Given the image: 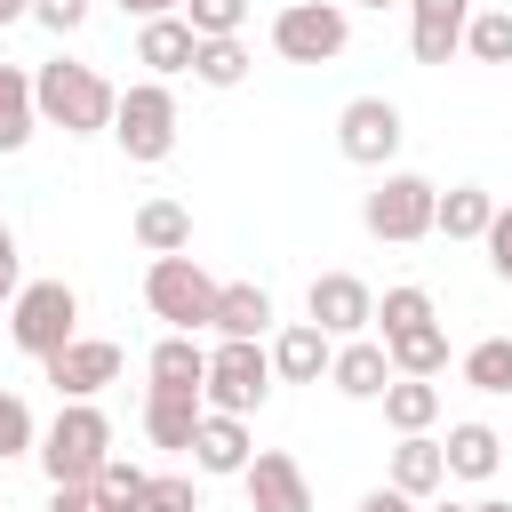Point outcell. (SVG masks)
<instances>
[{
	"mask_svg": "<svg viewBox=\"0 0 512 512\" xmlns=\"http://www.w3.org/2000/svg\"><path fill=\"white\" fill-rule=\"evenodd\" d=\"M112 104H120V88H112L96 64L48 56V64L32 72V120H40V128H64V136H104V128H112Z\"/></svg>",
	"mask_w": 512,
	"mask_h": 512,
	"instance_id": "obj_1",
	"label": "cell"
},
{
	"mask_svg": "<svg viewBox=\"0 0 512 512\" xmlns=\"http://www.w3.org/2000/svg\"><path fill=\"white\" fill-rule=\"evenodd\" d=\"M40 472H48V488H88L104 464H112V416L96 408V400H64L56 408V424L40 432Z\"/></svg>",
	"mask_w": 512,
	"mask_h": 512,
	"instance_id": "obj_2",
	"label": "cell"
},
{
	"mask_svg": "<svg viewBox=\"0 0 512 512\" xmlns=\"http://www.w3.org/2000/svg\"><path fill=\"white\" fill-rule=\"evenodd\" d=\"M72 336H80V296H72L64 280H24L16 304H8V344H16L24 360H48V352H64Z\"/></svg>",
	"mask_w": 512,
	"mask_h": 512,
	"instance_id": "obj_3",
	"label": "cell"
},
{
	"mask_svg": "<svg viewBox=\"0 0 512 512\" xmlns=\"http://www.w3.org/2000/svg\"><path fill=\"white\" fill-rule=\"evenodd\" d=\"M112 136H120V152H128L136 168L168 160V152H176V88H168V80H136V88H120V104H112Z\"/></svg>",
	"mask_w": 512,
	"mask_h": 512,
	"instance_id": "obj_4",
	"label": "cell"
},
{
	"mask_svg": "<svg viewBox=\"0 0 512 512\" xmlns=\"http://www.w3.org/2000/svg\"><path fill=\"white\" fill-rule=\"evenodd\" d=\"M432 200H440V184H432V176H416V168H384V176H376V192L360 200V224H368L376 240L408 248V240H424V232H432Z\"/></svg>",
	"mask_w": 512,
	"mask_h": 512,
	"instance_id": "obj_5",
	"label": "cell"
},
{
	"mask_svg": "<svg viewBox=\"0 0 512 512\" xmlns=\"http://www.w3.org/2000/svg\"><path fill=\"white\" fill-rule=\"evenodd\" d=\"M144 304H152V320H168V336H200L208 312H216V280L192 264V248H184V256H152Z\"/></svg>",
	"mask_w": 512,
	"mask_h": 512,
	"instance_id": "obj_6",
	"label": "cell"
},
{
	"mask_svg": "<svg viewBox=\"0 0 512 512\" xmlns=\"http://www.w3.org/2000/svg\"><path fill=\"white\" fill-rule=\"evenodd\" d=\"M272 400V352L264 344H216L208 376H200V408L216 416H256Z\"/></svg>",
	"mask_w": 512,
	"mask_h": 512,
	"instance_id": "obj_7",
	"label": "cell"
},
{
	"mask_svg": "<svg viewBox=\"0 0 512 512\" xmlns=\"http://www.w3.org/2000/svg\"><path fill=\"white\" fill-rule=\"evenodd\" d=\"M272 48H280L288 64H336V56L352 48V16H344L336 0H288V8L272 16Z\"/></svg>",
	"mask_w": 512,
	"mask_h": 512,
	"instance_id": "obj_8",
	"label": "cell"
},
{
	"mask_svg": "<svg viewBox=\"0 0 512 512\" xmlns=\"http://www.w3.org/2000/svg\"><path fill=\"white\" fill-rule=\"evenodd\" d=\"M400 136H408V128H400V104H392V96H352V104L336 112V152H344L352 168H376V176H384L392 152H400Z\"/></svg>",
	"mask_w": 512,
	"mask_h": 512,
	"instance_id": "obj_9",
	"label": "cell"
},
{
	"mask_svg": "<svg viewBox=\"0 0 512 512\" xmlns=\"http://www.w3.org/2000/svg\"><path fill=\"white\" fill-rule=\"evenodd\" d=\"M304 320L320 328V336H368L376 328V288L360 280V272H320L312 288H304Z\"/></svg>",
	"mask_w": 512,
	"mask_h": 512,
	"instance_id": "obj_10",
	"label": "cell"
},
{
	"mask_svg": "<svg viewBox=\"0 0 512 512\" xmlns=\"http://www.w3.org/2000/svg\"><path fill=\"white\" fill-rule=\"evenodd\" d=\"M40 376L56 384V400H96V392L120 376V344H112V336H72L64 352L40 360Z\"/></svg>",
	"mask_w": 512,
	"mask_h": 512,
	"instance_id": "obj_11",
	"label": "cell"
},
{
	"mask_svg": "<svg viewBox=\"0 0 512 512\" xmlns=\"http://www.w3.org/2000/svg\"><path fill=\"white\" fill-rule=\"evenodd\" d=\"M240 488H248V512H312V480L288 448H256Z\"/></svg>",
	"mask_w": 512,
	"mask_h": 512,
	"instance_id": "obj_12",
	"label": "cell"
},
{
	"mask_svg": "<svg viewBox=\"0 0 512 512\" xmlns=\"http://www.w3.org/2000/svg\"><path fill=\"white\" fill-rule=\"evenodd\" d=\"M192 472H208V480H240L248 472V456H256V440H248V416H200V432H192Z\"/></svg>",
	"mask_w": 512,
	"mask_h": 512,
	"instance_id": "obj_13",
	"label": "cell"
},
{
	"mask_svg": "<svg viewBox=\"0 0 512 512\" xmlns=\"http://www.w3.org/2000/svg\"><path fill=\"white\" fill-rule=\"evenodd\" d=\"M208 328H216L224 344H264V328H272V288H264V280H216Z\"/></svg>",
	"mask_w": 512,
	"mask_h": 512,
	"instance_id": "obj_14",
	"label": "cell"
},
{
	"mask_svg": "<svg viewBox=\"0 0 512 512\" xmlns=\"http://www.w3.org/2000/svg\"><path fill=\"white\" fill-rule=\"evenodd\" d=\"M272 384H328V360H336V336H320L312 320H288L272 344Z\"/></svg>",
	"mask_w": 512,
	"mask_h": 512,
	"instance_id": "obj_15",
	"label": "cell"
},
{
	"mask_svg": "<svg viewBox=\"0 0 512 512\" xmlns=\"http://www.w3.org/2000/svg\"><path fill=\"white\" fill-rule=\"evenodd\" d=\"M464 24H472V0H408V48H416V64H448L464 48Z\"/></svg>",
	"mask_w": 512,
	"mask_h": 512,
	"instance_id": "obj_16",
	"label": "cell"
},
{
	"mask_svg": "<svg viewBox=\"0 0 512 512\" xmlns=\"http://www.w3.org/2000/svg\"><path fill=\"white\" fill-rule=\"evenodd\" d=\"M328 384H336L344 400H376V392L392 384L384 344H376V336H344V344H336V360H328Z\"/></svg>",
	"mask_w": 512,
	"mask_h": 512,
	"instance_id": "obj_17",
	"label": "cell"
},
{
	"mask_svg": "<svg viewBox=\"0 0 512 512\" xmlns=\"http://www.w3.org/2000/svg\"><path fill=\"white\" fill-rule=\"evenodd\" d=\"M440 464H448V480H496V464H504V440H496V424H480V416L448 424V440H440Z\"/></svg>",
	"mask_w": 512,
	"mask_h": 512,
	"instance_id": "obj_18",
	"label": "cell"
},
{
	"mask_svg": "<svg viewBox=\"0 0 512 512\" xmlns=\"http://www.w3.org/2000/svg\"><path fill=\"white\" fill-rule=\"evenodd\" d=\"M192 24L184 16H152V24H136V64L152 72V80H176V72H192Z\"/></svg>",
	"mask_w": 512,
	"mask_h": 512,
	"instance_id": "obj_19",
	"label": "cell"
},
{
	"mask_svg": "<svg viewBox=\"0 0 512 512\" xmlns=\"http://www.w3.org/2000/svg\"><path fill=\"white\" fill-rule=\"evenodd\" d=\"M200 392H144V440L152 448H168V456H184L192 448V432H200Z\"/></svg>",
	"mask_w": 512,
	"mask_h": 512,
	"instance_id": "obj_20",
	"label": "cell"
},
{
	"mask_svg": "<svg viewBox=\"0 0 512 512\" xmlns=\"http://www.w3.org/2000/svg\"><path fill=\"white\" fill-rule=\"evenodd\" d=\"M384 488H400L408 504H424V496H440L448 488V464H440V440L432 432H408L400 448H392V480Z\"/></svg>",
	"mask_w": 512,
	"mask_h": 512,
	"instance_id": "obj_21",
	"label": "cell"
},
{
	"mask_svg": "<svg viewBox=\"0 0 512 512\" xmlns=\"http://www.w3.org/2000/svg\"><path fill=\"white\" fill-rule=\"evenodd\" d=\"M136 248H144V256H184V248H192V208L168 200V192H152V200L136 208Z\"/></svg>",
	"mask_w": 512,
	"mask_h": 512,
	"instance_id": "obj_22",
	"label": "cell"
},
{
	"mask_svg": "<svg viewBox=\"0 0 512 512\" xmlns=\"http://www.w3.org/2000/svg\"><path fill=\"white\" fill-rule=\"evenodd\" d=\"M376 344H384L392 376H440V368H448V328H440V320H416V328L376 336Z\"/></svg>",
	"mask_w": 512,
	"mask_h": 512,
	"instance_id": "obj_23",
	"label": "cell"
},
{
	"mask_svg": "<svg viewBox=\"0 0 512 512\" xmlns=\"http://www.w3.org/2000/svg\"><path fill=\"white\" fill-rule=\"evenodd\" d=\"M144 376H152V392H200V376H208V344H200V336H160L152 360H144Z\"/></svg>",
	"mask_w": 512,
	"mask_h": 512,
	"instance_id": "obj_24",
	"label": "cell"
},
{
	"mask_svg": "<svg viewBox=\"0 0 512 512\" xmlns=\"http://www.w3.org/2000/svg\"><path fill=\"white\" fill-rule=\"evenodd\" d=\"M376 400H384V424H392L400 440H408V432H432V424H440V384H432V376H392V384H384Z\"/></svg>",
	"mask_w": 512,
	"mask_h": 512,
	"instance_id": "obj_25",
	"label": "cell"
},
{
	"mask_svg": "<svg viewBox=\"0 0 512 512\" xmlns=\"http://www.w3.org/2000/svg\"><path fill=\"white\" fill-rule=\"evenodd\" d=\"M488 216H496V192H480V184H448V192L432 200V232H440V240H480Z\"/></svg>",
	"mask_w": 512,
	"mask_h": 512,
	"instance_id": "obj_26",
	"label": "cell"
},
{
	"mask_svg": "<svg viewBox=\"0 0 512 512\" xmlns=\"http://www.w3.org/2000/svg\"><path fill=\"white\" fill-rule=\"evenodd\" d=\"M32 72L24 64H0V152H24L32 144Z\"/></svg>",
	"mask_w": 512,
	"mask_h": 512,
	"instance_id": "obj_27",
	"label": "cell"
},
{
	"mask_svg": "<svg viewBox=\"0 0 512 512\" xmlns=\"http://www.w3.org/2000/svg\"><path fill=\"white\" fill-rule=\"evenodd\" d=\"M144 480H152L144 464H120V456H112V464L88 480V504H96V512H144Z\"/></svg>",
	"mask_w": 512,
	"mask_h": 512,
	"instance_id": "obj_28",
	"label": "cell"
},
{
	"mask_svg": "<svg viewBox=\"0 0 512 512\" xmlns=\"http://www.w3.org/2000/svg\"><path fill=\"white\" fill-rule=\"evenodd\" d=\"M464 384L488 392V400H504V392H512V336H480V344L464 352Z\"/></svg>",
	"mask_w": 512,
	"mask_h": 512,
	"instance_id": "obj_29",
	"label": "cell"
},
{
	"mask_svg": "<svg viewBox=\"0 0 512 512\" xmlns=\"http://www.w3.org/2000/svg\"><path fill=\"white\" fill-rule=\"evenodd\" d=\"M192 80L200 88H240L248 80V48L240 40H200L192 48Z\"/></svg>",
	"mask_w": 512,
	"mask_h": 512,
	"instance_id": "obj_30",
	"label": "cell"
},
{
	"mask_svg": "<svg viewBox=\"0 0 512 512\" xmlns=\"http://www.w3.org/2000/svg\"><path fill=\"white\" fill-rule=\"evenodd\" d=\"M464 48H472L480 64H512V8H472Z\"/></svg>",
	"mask_w": 512,
	"mask_h": 512,
	"instance_id": "obj_31",
	"label": "cell"
},
{
	"mask_svg": "<svg viewBox=\"0 0 512 512\" xmlns=\"http://www.w3.org/2000/svg\"><path fill=\"white\" fill-rule=\"evenodd\" d=\"M176 16L192 24V40H240V24H248V0H184Z\"/></svg>",
	"mask_w": 512,
	"mask_h": 512,
	"instance_id": "obj_32",
	"label": "cell"
},
{
	"mask_svg": "<svg viewBox=\"0 0 512 512\" xmlns=\"http://www.w3.org/2000/svg\"><path fill=\"white\" fill-rule=\"evenodd\" d=\"M416 320H440V312H432V296H424L416 280H400V288H384V296H376V328H384V336H400V328H416Z\"/></svg>",
	"mask_w": 512,
	"mask_h": 512,
	"instance_id": "obj_33",
	"label": "cell"
},
{
	"mask_svg": "<svg viewBox=\"0 0 512 512\" xmlns=\"http://www.w3.org/2000/svg\"><path fill=\"white\" fill-rule=\"evenodd\" d=\"M32 448H40V424H32L24 392H8V384H0V464H8V456H32Z\"/></svg>",
	"mask_w": 512,
	"mask_h": 512,
	"instance_id": "obj_34",
	"label": "cell"
},
{
	"mask_svg": "<svg viewBox=\"0 0 512 512\" xmlns=\"http://www.w3.org/2000/svg\"><path fill=\"white\" fill-rule=\"evenodd\" d=\"M144 512H200L192 472H152V480H144Z\"/></svg>",
	"mask_w": 512,
	"mask_h": 512,
	"instance_id": "obj_35",
	"label": "cell"
},
{
	"mask_svg": "<svg viewBox=\"0 0 512 512\" xmlns=\"http://www.w3.org/2000/svg\"><path fill=\"white\" fill-rule=\"evenodd\" d=\"M480 248H488V272H496V280H512V208H496V216H488Z\"/></svg>",
	"mask_w": 512,
	"mask_h": 512,
	"instance_id": "obj_36",
	"label": "cell"
},
{
	"mask_svg": "<svg viewBox=\"0 0 512 512\" xmlns=\"http://www.w3.org/2000/svg\"><path fill=\"white\" fill-rule=\"evenodd\" d=\"M32 24H48V32L64 40V32H80V24H88V0H32Z\"/></svg>",
	"mask_w": 512,
	"mask_h": 512,
	"instance_id": "obj_37",
	"label": "cell"
},
{
	"mask_svg": "<svg viewBox=\"0 0 512 512\" xmlns=\"http://www.w3.org/2000/svg\"><path fill=\"white\" fill-rule=\"evenodd\" d=\"M16 288H24V256H16V232L0 224V304H16Z\"/></svg>",
	"mask_w": 512,
	"mask_h": 512,
	"instance_id": "obj_38",
	"label": "cell"
},
{
	"mask_svg": "<svg viewBox=\"0 0 512 512\" xmlns=\"http://www.w3.org/2000/svg\"><path fill=\"white\" fill-rule=\"evenodd\" d=\"M112 8H120V16H136V24H152V16H176L184 0H112Z\"/></svg>",
	"mask_w": 512,
	"mask_h": 512,
	"instance_id": "obj_39",
	"label": "cell"
},
{
	"mask_svg": "<svg viewBox=\"0 0 512 512\" xmlns=\"http://www.w3.org/2000/svg\"><path fill=\"white\" fill-rule=\"evenodd\" d=\"M360 512H416V504H408L400 488H368V496H360Z\"/></svg>",
	"mask_w": 512,
	"mask_h": 512,
	"instance_id": "obj_40",
	"label": "cell"
},
{
	"mask_svg": "<svg viewBox=\"0 0 512 512\" xmlns=\"http://www.w3.org/2000/svg\"><path fill=\"white\" fill-rule=\"evenodd\" d=\"M48 512H96V504H88V488H56V504H48Z\"/></svg>",
	"mask_w": 512,
	"mask_h": 512,
	"instance_id": "obj_41",
	"label": "cell"
},
{
	"mask_svg": "<svg viewBox=\"0 0 512 512\" xmlns=\"http://www.w3.org/2000/svg\"><path fill=\"white\" fill-rule=\"evenodd\" d=\"M16 16H32V0H0V24H16Z\"/></svg>",
	"mask_w": 512,
	"mask_h": 512,
	"instance_id": "obj_42",
	"label": "cell"
},
{
	"mask_svg": "<svg viewBox=\"0 0 512 512\" xmlns=\"http://www.w3.org/2000/svg\"><path fill=\"white\" fill-rule=\"evenodd\" d=\"M464 512H512V504H504V496H480V504H464Z\"/></svg>",
	"mask_w": 512,
	"mask_h": 512,
	"instance_id": "obj_43",
	"label": "cell"
},
{
	"mask_svg": "<svg viewBox=\"0 0 512 512\" xmlns=\"http://www.w3.org/2000/svg\"><path fill=\"white\" fill-rule=\"evenodd\" d=\"M360 8H408V0H360Z\"/></svg>",
	"mask_w": 512,
	"mask_h": 512,
	"instance_id": "obj_44",
	"label": "cell"
},
{
	"mask_svg": "<svg viewBox=\"0 0 512 512\" xmlns=\"http://www.w3.org/2000/svg\"><path fill=\"white\" fill-rule=\"evenodd\" d=\"M416 512H464V504H416Z\"/></svg>",
	"mask_w": 512,
	"mask_h": 512,
	"instance_id": "obj_45",
	"label": "cell"
}]
</instances>
